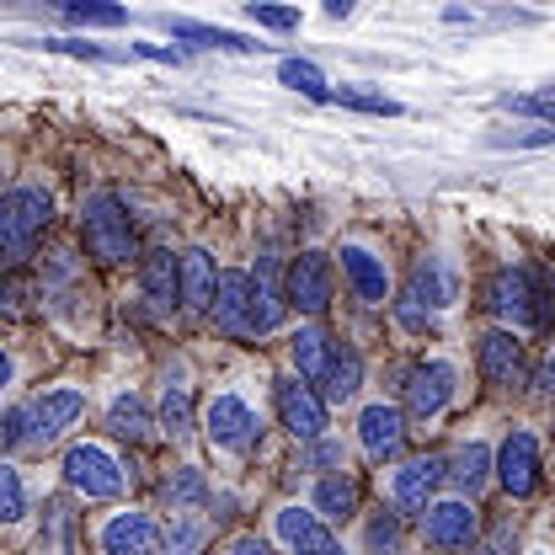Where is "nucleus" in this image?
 <instances>
[{"label":"nucleus","mask_w":555,"mask_h":555,"mask_svg":"<svg viewBox=\"0 0 555 555\" xmlns=\"http://www.w3.org/2000/svg\"><path fill=\"white\" fill-rule=\"evenodd\" d=\"M80 416H86V396H80L75 385L43 390V396H33L27 406H11V412H5V449H11V454H22V449H54Z\"/></svg>","instance_id":"nucleus-1"},{"label":"nucleus","mask_w":555,"mask_h":555,"mask_svg":"<svg viewBox=\"0 0 555 555\" xmlns=\"http://www.w3.org/2000/svg\"><path fill=\"white\" fill-rule=\"evenodd\" d=\"M481 305L502 321V332H540V326L551 321L545 283H540L534 268H524V262H507V268H496V273L486 278Z\"/></svg>","instance_id":"nucleus-2"},{"label":"nucleus","mask_w":555,"mask_h":555,"mask_svg":"<svg viewBox=\"0 0 555 555\" xmlns=\"http://www.w3.org/2000/svg\"><path fill=\"white\" fill-rule=\"evenodd\" d=\"M80 241H86V251L102 262V268H124V262H134L139 257V235H134V219H129V208L118 193H86V204H80Z\"/></svg>","instance_id":"nucleus-3"},{"label":"nucleus","mask_w":555,"mask_h":555,"mask_svg":"<svg viewBox=\"0 0 555 555\" xmlns=\"http://www.w3.org/2000/svg\"><path fill=\"white\" fill-rule=\"evenodd\" d=\"M49 224H54V198H49V188L16 182V188L0 198V251H5V262L22 268V262L33 257V246L49 235Z\"/></svg>","instance_id":"nucleus-4"},{"label":"nucleus","mask_w":555,"mask_h":555,"mask_svg":"<svg viewBox=\"0 0 555 555\" xmlns=\"http://www.w3.org/2000/svg\"><path fill=\"white\" fill-rule=\"evenodd\" d=\"M134 481V470L107 449V443H69L65 449V486L75 496H86V502H113V496H124Z\"/></svg>","instance_id":"nucleus-5"},{"label":"nucleus","mask_w":555,"mask_h":555,"mask_svg":"<svg viewBox=\"0 0 555 555\" xmlns=\"http://www.w3.org/2000/svg\"><path fill=\"white\" fill-rule=\"evenodd\" d=\"M204 438L219 454H251L262 443V416L241 390H219L204 401Z\"/></svg>","instance_id":"nucleus-6"},{"label":"nucleus","mask_w":555,"mask_h":555,"mask_svg":"<svg viewBox=\"0 0 555 555\" xmlns=\"http://www.w3.org/2000/svg\"><path fill=\"white\" fill-rule=\"evenodd\" d=\"M401 396H406V412L416 422H438L460 396V369L449 358H416L401 379Z\"/></svg>","instance_id":"nucleus-7"},{"label":"nucleus","mask_w":555,"mask_h":555,"mask_svg":"<svg viewBox=\"0 0 555 555\" xmlns=\"http://www.w3.org/2000/svg\"><path fill=\"white\" fill-rule=\"evenodd\" d=\"M273 401H278V422L288 427V438L294 443H321V438H332L326 433V396L315 390V385H305L299 374H283L273 385Z\"/></svg>","instance_id":"nucleus-8"},{"label":"nucleus","mask_w":555,"mask_h":555,"mask_svg":"<svg viewBox=\"0 0 555 555\" xmlns=\"http://www.w3.org/2000/svg\"><path fill=\"white\" fill-rule=\"evenodd\" d=\"M283 294H288V310H299V315H326V310H332V294H337V257H326V251H299V257L288 262Z\"/></svg>","instance_id":"nucleus-9"},{"label":"nucleus","mask_w":555,"mask_h":555,"mask_svg":"<svg viewBox=\"0 0 555 555\" xmlns=\"http://www.w3.org/2000/svg\"><path fill=\"white\" fill-rule=\"evenodd\" d=\"M422 540L433 551H476L481 540V507L470 496H438L427 513H422Z\"/></svg>","instance_id":"nucleus-10"},{"label":"nucleus","mask_w":555,"mask_h":555,"mask_svg":"<svg viewBox=\"0 0 555 555\" xmlns=\"http://www.w3.org/2000/svg\"><path fill=\"white\" fill-rule=\"evenodd\" d=\"M496 481H502V491H507L513 502L540 496L545 460H540V438H534L529 427H513V433L502 438V449H496Z\"/></svg>","instance_id":"nucleus-11"},{"label":"nucleus","mask_w":555,"mask_h":555,"mask_svg":"<svg viewBox=\"0 0 555 555\" xmlns=\"http://www.w3.org/2000/svg\"><path fill=\"white\" fill-rule=\"evenodd\" d=\"M166 524H155L139 507H118L96 524V555H155L160 551Z\"/></svg>","instance_id":"nucleus-12"},{"label":"nucleus","mask_w":555,"mask_h":555,"mask_svg":"<svg viewBox=\"0 0 555 555\" xmlns=\"http://www.w3.org/2000/svg\"><path fill=\"white\" fill-rule=\"evenodd\" d=\"M337 268H343L347 288H352V299H358V305L379 310V305L390 299V268H385V257H379L374 246H363V241H343Z\"/></svg>","instance_id":"nucleus-13"},{"label":"nucleus","mask_w":555,"mask_h":555,"mask_svg":"<svg viewBox=\"0 0 555 555\" xmlns=\"http://www.w3.org/2000/svg\"><path fill=\"white\" fill-rule=\"evenodd\" d=\"M449 481V460H433V454H422V460H406L396 476H390V507L406 518V513H427L438 496V486Z\"/></svg>","instance_id":"nucleus-14"},{"label":"nucleus","mask_w":555,"mask_h":555,"mask_svg":"<svg viewBox=\"0 0 555 555\" xmlns=\"http://www.w3.org/2000/svg\"><path fill=\"white\" fill-rule=\"evenodd\" d=\"M476 369H481V379L491 390H518L524 379H529V358H524V343H518V332H486L481 347H476Z\"/></svg>","instance_id":"nucleus-15"},{"label":"nucleus","mask_w":555,"mask_h":555,"mask_svg":"<svg viewBox=\"0 0 555 555\" xmlns=\"http://www.w3.org/2000/svg\"><path fill=\"white\" fill-rule=\"evenodd\" d=\"M401 443H406V416H401V406L374 401V406H363V412H358V449H363L374 465L396 460V454H401Z\"/></svg>","instance_id":"nucleus-16"},{"label":"nucleus","mask_w":555,"mask_h":555,"mask_svg":"<svg viewBox=\"0 0 555 555\" xmlns=\"http://www.w3.org/2000/svg\"><path fill=\"white\" fill-rule=\"evenodd\" d=\"M214 321H219V332H224V337L257 343V310H251V268H246V273H224V278H219Z\"/></svg>","instance_id":"nucleus-17"},{"label":"nucleus","mask_w":555,"mask_h":555,"mask_svg":"<svg viewBox=\"0 0 555 555\" xmlns=\"http://www.w3.org/2000/svg\"><path fill=\"white\" fill-rule=\"evenodd\" d=\"M139 283H144V299H150L155 315L182 310V257H171V251H144V257H139Z\"/></svg>","instance_id":"nucleus-18"},{"label":"nucleus","mask_w":555,"mask_h":555,"mask_svg":"<svg viewBox=\"0 0 555 555\" xmlns=\"http://www.w3.org/2000/svg\"><path fill=\"white\" fill-rule=\"evenodd\" d=\"M406 294L422 299L433 315H438V310H454V305H460V273H454V262L438 257V251H433V257H416Z\"/></svg>","instance_id":"nucleus-19"},{"label":"nucleus","mask_w":555,"mask_h":555,"mask_svg":"<svg viewBox=\"0 0 555 555\" xmlns=\"http://www.w3.org/2000/svg\"><path fill=\"white\" fill-rule=\"evenodd\" d=\"M273 540L288 555H305V551H315L321 540H332V524H326L315 507L288 502V507H278V513H273Z\"/></svg>","instance_id":"nucleus-20"},{"label":"nucleus","mask_w":555,"mask_h":555,"mask_svg":"<svg viewBox=\"0 0 555 555\" xmlns=\"http://www.w3.org/2000/svg\"><path fill=\"white\" fill-rule=\"evenodd\" d=\"M219 278L224 273H214V257H208L204 246H188V251H182V310H193V315H214Z\"/></svg>","instance_id":"nucleus-21"},{"label":"nucleus","mask_w":555,"mask_h":555,"mask_svg":"<svg viewBox=\"0 0 555 555\" xmlns=\"http://www.w3.org/2000/svg\"><path fill=\"white\" fill-rule=\"evenodd\" d=\"M449 481H454V491L460 496H481L486 486L496 481V454L486 449L481 438H470V443H460L454 454H449Z\"/></svg>","instance_id":"nucleus-22"},{"label":"nucleus","mask_w":555,"mask_h":555,"mask_svg":"<svg viewBox=\"0 0 555 555\" xmlns=\"http://www.w3.org/2000/svg\"><path fill=\"white\" fill-rule=\"evenodd\" d=\"M251 310H257V337H268V332L283 326L288 294H283V283H278L273 257H257V268H251Z\"/></svg>","instance_id":"nucleus-23"},{"label":"nucleus","mask_w":555,"mask_h":555,"mask_svg":"<svg viewBox=\"0 0 555 555\" xmlns=\"http://www.w3.org/2000/svg\"><path fill=\"white\" fill-rule=\"evenodd\" d=\"M288 352H294V374H299L305 385H326L332 358H337V343H332L321 326H299L294 343H288Z\"/></svg>","instance_id":"nucleus-24"},{"label":"nucleus","mask_w":555,"mask_h":555,"mask_svg":"<svg viewBox=\"0 0 555 555\" xmlns=\"http://www.w3.org/2000/svg\"><path fill=\"white\" fill-rule=\"evenodd\" d=\"M33 555H80V518H75V507H69L65 496L49 502V513H43V534H38Z\"/></svg>","instance_id":"nucleus-25"},{"label":"nucleus","mask_w":555,"mask_h":555,"mask_svg":"<svg viewBox=\"0 0 555 555\" xmlns=\"http://www.w3.org/2000/svg\"><path fill=\"white\" fill-rule=\"evenodd\" d=\"M160 433L166 438H188L193 433V385L182 379V369H166V385H160Z\"/></svg>","instance_id":"nucleus-26"},{"label":"nucleus","mask_w":555,"mask_h":555,"mask_svg":"<svg viewBox=\"0 0 555 555\" xmlns=\"http://www.w3.org/2000/svg\"><path fill=\"white\" fill-rule=\"evenodd\" d=\"M166 27H171V38H188L193 49H230V54H257V49H268V43H251V38L230 33V27H208V22H188V16H166Z\"/></svg>","instance_id":"nucleus-27"},{"label":"nucleus","mask_w":555,"mask_h":555,"mask_svg":"<svg viewBox=\"0 0 555 555\" xmlns=\"http://www.w3.org/2000/svg\"><path fill=\"white\" fill-rule=\"evenodd\" d=\"M160 496H166L171 513H204L214 491H208V476L198 470V465H177V470L160 481Z\"/></svg>","instance_id":"nucleus-28"},{"label":"nucleus","mask_w":555,"mask_h":555,"mask_svg":"<svg viewBox=\"0 0 555 555\" xmlns=\"http://www.w3.org/2000/svg\"><path fill=\"white\" fill-rule=\"evenodd\" d=\"M310 507H315L326 524H347V518L358 513V481H352V476H321Z\"/></svg>","instance_id":"nucleus-29"},{"label":"nucleus","mask_w":555,"mask_h":555,"mask_svg":"<svg viewBox=\"0 0 555 555\" xmlns=\"http://www.w3.org/2000/svg\"><path fill=\"white\" fill-rule=\"evenodd\" d=\"M363 555H406V518L396 507L369 513V524H363Z\"/></svg>","instance_id":"nucleus-30"},{"label":"nucleus","mask_w":555,"mask_h":555,"mask_svg":"<svg viewBox=\"0 0 555 555\" xmlns=\"http://www.w3.org/2000/svg\"><path fill=\"white\" fill-rule=\"evenodd\" d=\"M363 390V358H358V347L337 343V358H332V374H326V406H347L352 396Z\"/></svg>","instance_id":"nucleus-31"},{"label":"nucleus","mask_w":555,"mask_h":555,"mask_svg":"<svg viewBox=\"0 0 555 555\" xmlns=\"http://www.w3.org/2000/svg\"><path fill=\"white\" fill-rule=\"evenodd\" d=\"M204 545H208L204 513H171V518H166V534H160V551L166 555H198Z\"/></svg>","instance_id":"nucleus-32"},{"label":"nucleus","mask_w":555,"mask_h":555,"mask_svg":"<svg viewBox=\"0 0 555 555\" xmlns=\"http://www.w3.org/2000/svg\"><path fill=\"white\" fill-rule=\"evenodd\" d=\"M278 80H283L288 91L310 96V102H337L332 80L321 75V65H315V60H283V65H278Z\"/></svg>","instance_id":"nucleus-33"},{"label":"nucleus","mask_w":555,"mask_h":555,"mask_svg":"<svg viewBox=\"0 0 555 555\" xmlns=\"http://www.w3.org/2000/svg\"><path fill=\"white\" fill-rule=\"evenodd\" d=\"M107 427H113L118 438H134V443H144L155 422H150V412H144V401H139V396L118 390V396H113V406H107Z\"/></svg>","instance_id":"nucleus-34"},{"label":"nucleus","mask_w":555,"mask_h":555,"mask_svg":"<svg viewBox=\"0 0 555 555\" xmlns=\"http://www.w3.org/2000/svg\"><path fill=\"white\" fill-rule=\"evenodd\" d=\"M0 518L5 524H22L27 518V486H22L16 465H0Z\"/></svg>","instance_id":"nucleus-35"},{"label":"nucleus","mask_w":555,"mask_h":555,"mask_svg":"<svg viewBox=\"0 0 555 555\" xmlns=\"http://www.w3.org/2000/svg\"><path fill=\"white\" fill-rule=\"evenodd\" d=\"M65 16L80 22V27H124V22H129L124 5H96V0H69Z\"/></svg>","instance_id":"nucleus-36"},{"label":"nucleus","mask_w":555,"mask_h":555,"mask_svg":"<svg viewBox=\"0 0 555 555\" xmlns=\"http://www.w3.org/2000/svg\"><path fill=\"white\" fill-rule=\"evenodd\" d=\"M305 470H326V476H343V470H347L343 438H321V443H310V449H305Z\"/></svg>","instance_id":"nucleus-37"},{"label":"nucleus","mask_w":555,"mask_h":555,"mask_svg":"<svg viewBox=\"0 0 555 555\" xmlns=\"http://www.w3.org/2000/svg\"><path fill=\"white\" fill-rule=\"evenodd\" d=\"M502 107H507V113L534 118L540 129H555V91H551V96H502Z\"/></svg>","instance_id":"nucleus-38"},{"label":"nucleus","mask_w":555,"mask_h":555,"mask_svg":"<svg viewBox=\"0 0 555 555\" xmlns=\"http://www.w3.org/2000/svg\"><path fill=\"white\" fill-rule=\"evenodd\" d=\"M337 102L352 113H374V118H401V102L390 96H374V91H337Z\"/></svg>","instance_id":"nucleus-39"},{"label":"nucleus","mask_w":555,"mask_h":555,"mask_svg":"<svg viewBox=\"0 0 555 555\" xmlns=\"http://www.w3.org/2000/svg\"><path fill=\"white\" fill-rule=\"evenodd\" d=\"M486 144H496V150H545V144H555V129H507V134H486Z\"/></svg>","instance_id":"nucleus-40"},{"label":"nucleus","mask_w":555,"mask_h":555,"mask_svg":"<svg viewBox=\"0 0 555 555\" xmlns=\"http://www.w3.org/2000/svg\"><path fill=\"white\" fill-rule=\"evenodd\" d=\"M396 321H401L412 337H427V332H433V310H427L422 299H412V294H401V299H396Z\"/></svg>","instance_id":"nucleus-41"},{"label":"nucleus","mask_w":555,"mask_h":555,"mask_svg":"<svg viewBox=\"0 0 555 555\" xmlns=\"http://www.w3.org/2000/svg\"><path fill=\"white\" fill-rule=\"evenodd\" d=\"M246 16H251L257 27H273V33H294V27H299V11H294V5H251Z\"/></svg>","instance_id":"nucleus-42"},{"label":"nucleus","mask_w":555,"mask_h":555,"mask_svg":"<svg viewBox=\"0 0 555 555\" xmlns=\"http://www.w3.org/2000/svg\"><path fill=\"white\" fill-rule=\"evenodd\" d=\"M49 49H60V54H86V60H107V49L80 43V38H49Z\"/></svg>","instance_id":"nucleus-43"},{"label":"nucleus","mask_w":555,"mask_h":555,"mask_svg":"<svg viewBox=\"0 0 555 555\" xmlns=\"http://www.w3.org/2000/svg\"><path fill=\"white\" fill-rule=\"evenodd\" d=\"M224 555H268V540H257V534H235Z\"/></svg>","instance_id":"nucleus-44"},{"label":"nucleus","mask_w":555,"mask_h":555,"mask_svg":"<svg viewBox=\"0 0 555 555\" xmlns=\"http://www.w3.org/2000/svg\"><path fill=\"white\" fill-rule=\"evenodd\" d=\"M139 60H155V65H177V54L171 49H160V43H134Z\"/></svg>","instance_id":"nucleus-45"},{"label":"nucleus","mask_w":555,"mask_h":555,"mask_svg":"<svg viewBox=\"0 0 555 555\" xmlns=\"http://www.w3.org/2000/svg\"><path fill=\"white\" fill-rule=\"evenodd\" d=\"M534 385L545 390V396H555V347L545 352V363H540V374H534Z\"/></svg>","instance_id":"nucleus-46"},{"label":"nucleus","mask_w":555,"mask_h":555,"mask_svg":"<svg viewBox=\"0 0 555 555\" xmlns=\"http://www.w3.org/2000/svg\"><path fill=\"white\" fill-rule=\"evenodd\" d=\"M305 555H352V551H343V540H337V534H332V540H321V545H315V551H305Z\"/></svg>","instance_id":"nucleus-47"},{"label":"nucleus","mask_w":555,"mask_h":555,"mask_svg":"<svg viewBox=\"0 0 555 555\" xmlns=\"http://www.w3.org/2000/svg\"><path fill=\"white\" fill-rule=\"evenodd\" d=\"M460 555H491V551H481V545H476V551H460Z\"/></svg>","instance_id":"nucleus-48"},{"label":"nucleus","mask_w":555,"mask_h":555,"mask_svg":"<svg viewBox=\"0 0 555 555\" xmlns=\"http://www.w3.org/2000/svg\"><path fill=\"white\" fill-rule=\"evenodd\" d=\"M551 433H555V412H551Z\"/></svg>","instance_id":"nucleus-49"},{"label":"nucleus","mask_w":555,"mask_h":555,"mask_svg":"<svg viewBox=\"0 0 555 555\" xmlns=\"http://www.w3.org/2000/svg\"><path fill=\"white\" fill-rule=\"evenodd\" d=\"M534 555H551V551H534Z\"/></svg>","instance_id":"nucleus-50"}]
</instances>
